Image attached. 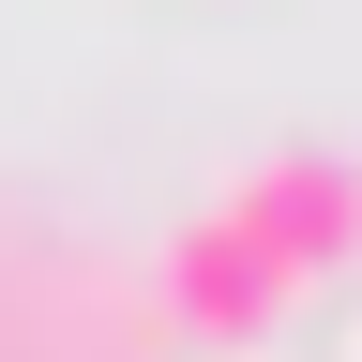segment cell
<instances>
[{
    "label": "cell",
    "instance_id": "2",
    "mask_svg": "<svg viewBox=\"0 0 362 362\" xmlns=\"http://www.w3.org/2000/svg\"><path fill=\"white\" fill-rule=\"evenodd\" d=\"M166 302H181V332H197V347H272L302 287L272 272V242H257V226L211 197V211H197V226L166 242Z\"/></svg>",
    "mask_w": 362,
    "mask_h": 362
},
{
    "label": "cell",
    "instance_id": "1",
    "mask_svg": "<svg viewBox=\"0 0 362 362\" xmlns=\"http://www.w3.org/2000/svg\"><path fill=\"white\" fill-rule=\"evenodd\" d=\"M226 211L272 242V272H287V287L362 272V166H347V151H257L242 181H226Z\"/></svg>",
    "mask_w": 362,
    "mask_h": 362
}]
</instances>
